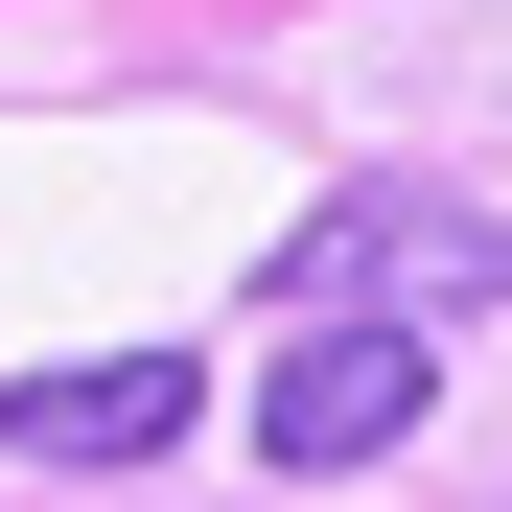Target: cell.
<instances>
[{
	"instance_id": "obj_3",
	"label": "cell",
	"mask_w": 512,
	"mask_h": 512,
	"mask_svg": "<svg viewBox=\"0 0 512 512\" xmlns=\"http://www.w3.org/2000/svg\"><path fill=\"white\" fill-rule=\"evenodd\" d=\"M187 419H210L187 350H94V373H24V396H0V443H24V466H163Z\"/></svg>"
},
{
	"instance_id": "obj_1",
	"label": "cell",
	"mask_w": 512,
	"mask_h": 512,
	"mask_svg": "<svg viewBox=\"0 0 512 512\" xmlns=\"http://www.w3.org/2000/svg\"><path fill=\"white\" fill-rule=\"evenodd\" d=\"M419 396H443V326H396V303H280V350H256V466H396L419 443Z\"/></svg>"
},
{
	"instance_id": "obj_2",
	"label": "cell",
	"mask_w": 512,
	"mask_h": 512,
	"mask_svg": "<svg viewBox=\"0 0 512 512\" xmlns=\"http://www.w3.org/2000/svg\"><path fill=\"white\" fill-rule=\"evenodd\" d=\"M280 303H396V326L512 303V210H466V187H350V210L280 233Z\"/></svg>"
}]
</instances>
